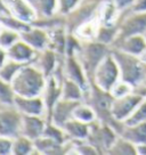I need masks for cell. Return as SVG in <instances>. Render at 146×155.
I'll list each match as a JSON object with an SVG mask.
<instances>
[{"label": "cell", "instance_id": "obj_5", "mask_svg": "<svg viewBox=\"0 0 146 155\" xmlns=\"http://www.w3.org/2000/svg\"><path fill=\"white\" fill-rule=\"evenodd\" d=\"M22 117L23 114L13 104L0 103V136L8 138L20 136Z\"/></svg>", "mask_w": 146, "mask_h": 155}, {"label": "cell", "instance_id": "obj_30", "mask_svg": "<svg viewBox=\"0 0 146 155\" xmlns=\"http://www.w3.org/2000/svg\"><path fill=\"white\" fill-rule=\"evenodd\" d=\"M12 147H13V138L0 136V155L12 154Z\"/></svg>", "mask_w": 146, "mask_h": 155}, {"label": "cell", "instance_id": "obj_8", "mask_svg": "<svg viewBox=\"0 0 146 155\" xmlns=\"http://www.w3.org/2000/svg\"><path fill=\"white\" fill-rule=\"evenodd\" d=\"M14 105L24 115H41L47 113L46 104L42 96L37 97H22L15 95L13 99Z\"/></svg>", "mask_w": 146, "mask_h": 155}, {"label": "cell", "instance_id": "obj_32", "mask_svg": "<svg viewBox=\"0 0 146 155\" xmlns=\"http://www.w3.org/2000/svg\"><path fill=\"white\" fill-rule=\"evenodd\" d=\"M114 6L117 7L119 10H124L129 7H131V5L135 2V0H111Z\"/></svg>", "mask_w": 146, "mask_h": 155}, {"label": "cell", "instance_id": "obj_4", "mask_svg": "<svg viewBox=\"0 0 146 155\" xmlns=\"http://www.w3.org/2000/svg\"><path fill=\"white\" fill-rule=\"evenodd\" d=\"M112 51V50H111ZM120 80V68L113 57L112 54H108L97 65L93 75V83H95L102 90L110 91L112 87Z\"/></svg>", "mask_w": 146, "mask_h": 155}, {"label": "cell", "instance_id": "obj_21", "mask_svg": "<svg viewBox=\"0 0 146 155\" xmlns=\"http://www.w3.org/2000/svg\"><path fill=\"white\" fill-rule=\"evenodd\" d=\"M72 119H75L78 121L85 122V123H91L95 120H97L96 113L94 111V108L88 104H81L79 103L73 110Z\"/></svg>", "mask_w": 146, "mask_h": 155}, {"label": "cell", "instance_id": "obj_22", "mask_svg": "<svg viewBox=\"0 0 146 155\" xmlns=\"http://www.w3.org/2000/svg\"><path fill=\"white\" fill-rule=\"evenodd\" d=\"M33 7L41 17H51L57 13V0H34Z\"/></svg>", "mask_w": 146, "mask_h": 155}, {"label": "cell", "instance_id": "obj_35", "mask_svg": "<svg viewBox=\"0 0 146 155\" xmlns=\"http://www.w3.org/2000/svg\"><path fill=\"white\" fill-rule=\"evenodd\" d=\"M139 58H141L143 62H145V63H146V50L143 54H141V56H139Z\"/></svg>", "mask_w": 146, "mask_h": 155}, {"label": "cell", "instance_id": "obj_24", "mask_svg": "<svg viewBox=\"0 0 146 155\" xmlns=\"http://www.w3.org/2000/svg\"><path fill=\"white\" fill-rule=\"evenodd\" d=\"M24 64L15 62L13 59H7L6 63L0 68V78L2 80H5L6 82L10 83L12 80L14 79V77L16 75V73L20 71V68L23 66Z\"/></svg>", "mask_w": 146, "mask_h": 155}, {"label": "cell", "instance_id": "obj_3", "mask_svg": "<svg viewBox=\"0 0 146 155\" xmlns=\"http://www.w3.org/2000/svg\"><path fill=\"white\" fill-rule=\"evenodd\" d=\"M111 50H108V45L102 44L98 41H85L79 50V62L82 65L85 72L87 74L88 80L91 79L97 65L106 57Z\"/></svg>", "mask_w": 146, "mask_h": 155}, {"label": "cell", "instance_id": "obj_7", "mask_svg": "<svg viewBox=\"0 0 146 155\" xmlns=\"http://www.w3.org/2000/svg\"><path fill=\"white\" fill-rule=\"evenodd\" d=\"M130 14L126 15L118 28L117 39H123L136 34H144L146 32V13H135L130 10Z\"/></svg>", "mask_w": 146, "mask_h": 155}, {"label": "cell", "instance_id": "obj_10", "mask_svg": "<svg viewBox=\"0 0 146 155\" xmlns=\"http://www.w3.org/2000/svg\"><path fill=\"white\" fill-rule=\"evenodd\" d=\"M113 47L134 56H141L146 50V38L144 34H136L123 39H115Z\"/></svg>", "mask_w": 146, "mask_h": 155}, {"label": "cell", "instance_id": "obj_14", "mask_svg": "<svg viewBox=\"0 0 146 155\" xmlns=\"http://www.w3.org/2000/svg\"><path fill=\"white\" fill-rule=\"evenodd\" d=\"M21 39L24 40L26 44H29L31 47H33L37 51H41L45 49L49 48L50 37L47 31L41 28L31 26L29 30L20 33Z\"/></svg>", "mask_w": 146, "mask_h": 155}, {"label": "cell", "instance_id": "obj_18", "mask_svg": "<svg viewBox=\"0 0 146 155\" xmlns=\"http://www.w3.org/2000/svg\"><path fill=\"white\" fill-rule=\"evenodd\" d=\"M120 137L129 140L136 146L146 144V122L135 124V126L123 124V128L120 132Z\"/></svg>", "mask_w": 146, "mask_h": 155}, {"label": "cell", "instance_id": "obj_28", "mask_svg": "<svg viewBox=\"0 0 146 155\" xmlns=\"http://www.w3.org/2000/svg\"><path fill=\"white\" fill-rule=\"evenodd\" d=\"M134 91V87H132L130 83L126 82L123 80H119L114 86L112 87V89L110 90V94L112 95L114 98H119V97L126 96L128 94Z\"/></svg>", "mask_w": 146, "mask_h": 155}, {"label": "cell", "instance_id": "obj_34", "mask_svg": "<svg viewBox=\"0 0 146 155\" xmlns=\"http://www.w3.org/2000/svg\"><path fill=\"white\" fill-rule=\"evenodd\" d=\"M136 150H137V154H146V144L137 145Z\"/></svg>", "mask_w": 146, "mask_h": 155}, {"label": "cell", "instance_id": "obj_2", "mask_svg": "<svg viewBox=\"0 0 146 155\" xmlns=\"http://www.w3.org/2000/svg\"><path fill=\"white\" fill-rule=\"evenodd\" d=\"M111 54L119 64L120 79L135 88L146 81V63L138 56L113 49Z\"/></svg>", "mask_w": 146, "mask_h": 155}, {"label": "cell", "instance_id": "obj_12", "mask_svg": "<svg viewBox=\"0 0 146 155\" xmlns=\"http://www.w3.org/2000/svg\"><path fill=\"white\" fill-rule=\"evenodd\" d=\"M46 121L41 115H24L22 117L21 135L28 137L32 140H35L44 135Z\"/></svg>", "mask_w": 146, "mask_h": 155}, {"label": "cell", "instance_id": "obj_19", "mask_svg": "<svg viewBox=\"0 0 146 155\" xmlns=\"http://www.w3.org/2000/svg\"><path fill=\"white\" fill-rule=\"evenodd\" d=\"M83 92H85L83 89L77 82L68 80V79H64L62 83V97L61 98L66 99V101L80 102L83 98Z\"/></svg>", "mask_w": 146, "mask_h": 155}, {"label": "cell", "instance_id": "obj_26", "mask_svg": "<svg viewBox=\"0 0 146 155\" xmlns=\"http://www.w3.org/2000/svg\"><path fill=\"white\" fill-rule=\"evenodd\" d=\"M123 122L126 126H135V124L146 122V98Z\"/></svg>", "mask_w": 146, "mask_h": 155}, {"label": "cell", "instance_id": "obj_11", "mask_svg": "<svg viewBox=\"0 0 146 155\" xmlns=\"http://www.w3.org/2000/svg\"><path fill=\"white\" fill-rule=\"evenodd\" d=\"M79 103L80 102L66 101L63 98L58 99L50 112V122L58 127H63L70 119H72L73 110Z\"/></svg>", "mask_w": 146, "mask_h": 155}, {"label": "cell", "instance_id": "obj_1", "mask_svg": "<svg viewBox=\"0 0 146 155\" xmlns=\"http://www.w3.org/2000/svg\"><path fill=\"white\" fill-rule=\"evenodd\" d=\"M47 78L34 64H24L12 80L10 86L15 95L22 97L41 96Z\"/></svg>", "mask_w": 146, "mask_h": 155}, {"label": "cell", "instance_id": "obj_9", "mask_svg": "<svg viewBox=\"0 0 146 155\" xmlns=\"http://www.w3.org/2000/svg\"><path fill=\"white\" fill-rule=\"evenodd\" d=\"M63 73L65 75V79L77 82L83 89V91H86L89 88V83H88L89 80L87 78V74L85 72L81 63L79 62V59H77L74 56H68L63 66Z\"/></svg>", "mask_w": 146, "mask_h": 155}, {"label": "cell", "instance_id": "obj_33", "mask_svg": "<svg viewBox=\"0 0 146 155\" xmlns=\"http://www.w3.org/2000/svg\"><path fill=\"white\" fill-rule=\"evenodd\" d=\"M8 59V56H7V50L0 47V68L6 63V61Z\"/></svg>", "mask_w": 146, "mask_h": 155}, {"label": "cell", "instance_id": "obj_13", "mask_svg": "<svg viewBox=\"0 0 146 155\" xmlns=\"http://www.w3.org/2000/svg\"><path fill=\"white\" fill-rule=\"evenodd\" d=\"M37 54L38 51L22 39L17 40L13 46H10L9 48L7 49L8 58L22 64L32 63Z\"/></svg>", "mask_w": 146, "mask_h": 155}, {"label": "cell", "instance_id": "obj_15", "mask_svg": "<svg viewBox=\"0 0 146 155\" xmlns=\"http://www.w3.org/2000/svg\"><path fill=\"white\" fill-rule=\"evenodd\" d=\"M6 5L9 8L10 14L25 23L31 24L34 19H37L38 14L34 7L25 0H9Z\"/></svg>", "mask_w": 146, "mask_h": 155}, {"label": "cell", "instance_id": "obj_16", "mask_svg": "<svg viewBox=\"0 0 146 155\" xmlns=\"http://www.w3.org/2000/svg\"><path fill=\"white\" fill-rule=\"evenodd\" d=\"M32 64H34L46 77H48V75H50L55 71V68L57 66L56 54H55L53 49L50 48L38 51Z\"/></svg>", "mask_w": 146, "mask_h": 155}, {"label": "cell", "instance_id": "obj_23", "mask_svg": "<svg viewBox=\"0 0 146 155\" xmlns=\"http://www.w3.org/2000/svg\"><path fill=\"white\" fill-rule=\"evenodd\" d=\"M110 154H137L136 145L122 137L117 138L114 144L108 150Z\"/></svg>", "mask_w": 146, "mask_h": 155}, {"label": "cell", "instance_id": "obj_29", "mask_svg": "<svg viewBox=\"0 0 146 155\" xmlns=\"http://www.w3.org/2000/svg\"><path fill=\"white\" fill-rule=\"evenodd\" d=\"M81 0H57V13L61 15H68L71 13Z\"/></svg>", "mask_w": 146, "mask_h": 155}, {"label": "cell", "instance_id": "obj_31", "mask_svg": "<svg viewBox=\"0 0 146 155\" xmlns=\"http://www.w3.org/2000/svg\"><path fill=\"white\" fill-rule=\"evenodd\" d=\"M129 8L135 13H146V0H135Z\"/></svg>", "mask_w": 146, "mask_h": 155}, {"label": "cell", "instance_id": "obj_6", "mask_svg": "<svg viewBox=\"0 0 146 155\" xmlns=\"http://www.w3.org/2000/svg\"><path fill=\"white\" fill-rule=\"evenodd\" d=\"M144 99L145 97L136 91L130 92L126 96L114 98L111 108V115L119 121H124Z\"/></svg>", "mask_w": 146, "mask_h": 155}, {"label": "cell", "instance_id": "obj_25", "mask_svg": "<svg viewBox=\"0 0 146 155\" xmlns=\"http://www.w3.org/2000/svg\"><path fill=\"white\" fill-rule=\"evenodd\" d=\"M118 37V28L114 26H105V25H99V29L97 31L96 35V41L102 42L105 45H111L114 42V40Z\"/></svg>", "mask_w": 146, "mask_h": 155}, {"label": "cell", "instance_id": "obj_17", "mask_svg": "<svg viewBox=\"0 0 146 155\" xmlns=\"http://www.w3.org/2000/svg\"><path fill=\"white\" fill-rule=\"evenodd\" d=\"M62 128L72 141L86 140L89 135V123L78 121L75 119H70Z\"/></svg>", "mask_w": 146, "mask_h": 155}, {"label": "cell", "instance_id": "obj_27", "mask_svg": "<svg viewBox=\"0 0 146 155\" xmlns=\"http://www.w3.org/2000/svg\"><path fill=\"white\" fill-rule=\"evenodd\" d=\"M20 39V33L17 31H15V30L8 29V28H5V26L0 30V47L6 49V50Z\"/></svg>", "mask_w": 146, "mask_h": 155}, {"label": "cell", "instance_id": "obj_20", "mask_svg": "<svg viewBox=\"0 0 146 155\" xmlns=\"http://www.w3.org/2000/svg\"><path fill=\"white\" fill-rule=\"evenodd\" d=\"M34 150L33 140L25 136H17L13 138V147H12V154L16 155H26L31 154Z\"/></svg>", "mask_w": 146, "mask_h": 155}]
</instances>
